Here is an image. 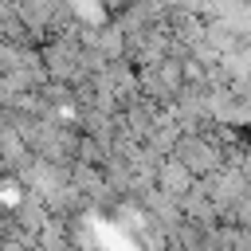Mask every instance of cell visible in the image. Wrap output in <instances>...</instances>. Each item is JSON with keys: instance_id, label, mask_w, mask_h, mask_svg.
<instances>
[{"instance_id": "cell-1", "label": "cell", "mask_w": 251, "mask_h": 251, "mask_svg": "<svg viewBox=\"0 0 251 251\" xmlns=\"http://www.w3.org/2000/svg\"><path fill=\"white\" fill-rule=\"evenodd\" d=\"M192 176H216V169L224 165V157L204 141V137H180L176 141V153H173Z\"/></svg>"}, {"instance_id": "cell-2", "label": "cell", "mask_w": 251, "mask_h": 251, "mask_svg": "<svg viewBox=\"0 0 251 251\" xmlns=\"http://www.w3.org/2000/svg\"><path fill=\"white\" fill-rule=\"evenodd\" d=\"M188 188H192V173H188L176 157H173V161H165V165H157V192H165V196L180 200Z\"/></svg>"}]
</instances>
